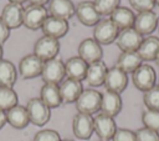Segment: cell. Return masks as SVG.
Wrapping results in <instances>:
<instances>
[{
    "label": "cell",
    "instance_id": "bcb514c9",
    "mask_svg": "<svg viewBox=\"0 0 159 141\" xmlns=\"http://www.w3.org/2000/svg\"><path fill=\"white\" fill-rule=\"evenodd\" d=\"M99 141H103V140H99Z\"/></svg>",
    "mask_w": 159,
    "mask_h": 141
},
{
    "label": "cell",
    "instance_id": "5bb4252c",
    "mask_svg": "<svg viewBox=\"0 0 159 141\" xmlns=\"http://www.w3.org/2000/svg\"><path fill=\"white\" fill-rule=\"evenodd\" d=\"M158 22H159V17L154 11H143L135 15L133 27L140 35L149 36L158 27Z\"/></svg>",
    "mask_w": 159,
    "mask_h": 141
},
{
    "label": "cell",
    "instance_id": "4316f807",
    "mask_svg": "<svg viewBox=\"0 0 159 141\" xmlns=\"http://www.w3.org/2000/svg\"><path fill=\"white\" fill-rule=\"evenodd\" d=\"M40 99L50 107L56 109L62 104L60 87L55 84H43L40 90Z\"/></svg>",
    "mask_w": 159,
    "mask_h": 141
},
{
    "label": "cell",
    "instance_id": "f35d334b",
    "mask_svg": "<svg viewBox=\"0 0 159 141\" xmlns=\"http://www.w3.org/2000/svg\"><path fill=\"white\" fill-rule=\"evenodd\" d=\"M30 2V5H40V6H43L45 4L50 2V0H27Z\"/></svg>",
    "mask_w": 159,
    "mask_h": 141
},
{
    "label": "cell",
    "instance_id": "4dcf8cb0",
    "mask_svg": "<svg viewBox=\"0 0 159 141\" xmlns=\"http://www.w3.org/2000/svg\"><path fill=\"white\" fill-rule=\"evenodd\" d=\"M143 102L147 109L159 111V85H155L154 87H152L144 92Z\"/></svg>",
    "mask_w": 159,
    "mask_h": 141
},
{
    "label": "cell",
    "instance_id": "8d00e7d4",
    "mask_svg": "<svg viewBox=\"0 0 159 141\" xmlns=\"http://www.w3.org/2000/svg\"><path fill=\"white\" fill-rule=\"evenodd\" d=\"M9 36H10V29L0 17V45H2L9 39Z\"/></svg>",
    "mask_w": 159,
    "mask_h": 141
},
{
    "label": "cell",
    "instance_id": "7c38bea8",
    "mask_svg": "<svg viewBox=\"0 0 159 141\" xmlns=\"http://www.w3.org/2000/svg\"><path fill=\"white\" fill-rule=\"evenodd\" d=\"M78 56L88 65L96 61H101L103 56L102 45L98 44L94 39H84L78 45Z\"/></svg>",
    "mask_w": 159,
    "mask_h": 141
},
{
    "label": "cell",
    "instance_id": "d6986e66",
    "mask_svg": "<svg viewBox=\"0 0 159 141\" xmlns=\"http://www.w3.org/2000/svg\"><path fill=\"white\" fill-rule=\"evenodd\" d=\"M107 71H108V67L102 60L92 62L87 67V72H86V79L84 80L88 82L89 86L98 87V86L104 84V79H106Z\"/></svg>",
    "mask_w": 159,
    "mask_h": 141
},
{
    "label": "cell",
    "instance_id": "d6a6232c",
    "mask_svg": "<svg viewBox=\"0 0 159 141\" xmlns=\"http://www.w3.org/2000/svg\"><path fill=\"white\" fill-rule=\"evenodd\" d=\"M61 136L56 130L52 129H43L36 132L34 136V141H61Z\"/></svg>",
    "mask_w": 159,
    "mask_h": 141
},
{
    "label": "cell",
    "instance_id": "b9f144b4",
    "mask_svg": "<svg viewBox=\"0 0 159 141\" xmlns=\"http://www.w3.org/2000/svg\"><path fill=\"white\" fill-rule=\"evenodd\" d=\"M155 62H157V66L159 67V55H158V57L155 59Z\"/></svg>",
    "mask_w": 159,
    "mask_h": 141
},
{
    "label": "cell",
    "instance_id": "d4e9b609",
    "mask_svg": "<svg viewBox=\"0 0 159 141\" xmlns=\"http://www.w3.org/2000/svg\"><path fill=\"white\" fill-rule=\"evenodd\" d=\"M6 121L10 124L14 129L21 130L25 129L30 124V117L27 114V110L25 106L16 105L6 111Z\"/></svg>",
    "mask_w": 159,
    "mask_h": 141
},
{
    "label": "cell",
    "instance_id": "f546056e",
    "mask_svg": "<svg viewBox=\"0 0 159 141\" xmlns=\"http://www.w3.org/2000/svg\"><path fill=\"white\" fill-rule=\"evenodd\" d=\"M142 122L144 127L159 132V111L158 110H144L142 112Z\"/></svg>",
    "mask_w": 159,
    "mask_h": 141
},
{
    "label": "cell",
    "instance_id": "ffe728a7",
    "mask_svg": "<svg viewBox=\"0 0 159 141\" xmlns=\"http://www.w3.org/2000/svg\"><path fill=\"white\" fill-rule=\"evenodd\" d=\"M122 97L119 94L106 91L102 94V101H101V112L104 115H108L111 117L117 116L122 110Z\"/></svg>",
    "mask_w": 159,
    "mask_h": 141
},
{
    "label": "cell",
    "instance_id": "74e56055",
    "mask_svg": "<svg viewBox=\"0 0 159 141\" xmlns=\"http://www.w3.org/2000/svg\"><path fill=\"white\" fill-rule=\"evenodd\" d=\"M6 122H7V121H6V112L0 110V130L5 126Z\"/></svg>",
    "mask_w": 159,
    "mask_h": 141
},
{
    "label": "cell",
    "instance_id": "83f0119b",
    "mask_svg": "<svg viewBox=\"0 0 159 141\" xmlns=\"http://www.w3.org/2000/svg\"><path fill=\"white\" fill-rule=\"evenodd\" d=\"M17 80V70L9 60H0V86L12 87Z\"/></svg>",
    "mask_w": 159,
    "mask_h": 141
},
{
    "label": "cell",
    "instance_id": "30bf717a",
    "mask_svg": "<svg viewBox=\"0 0 159 141\" xmlns=\"http://www.w3.org/2000/svg\"><path fill=\"white\" fill-rule=\"evenodd\" d=\"M93 125L96 135L99 137V140L103 141L112 140L117 131V124L114 121V117H111L102 112L93 117Z\"/></svg>",
    "mask_w": 159,
    "mask_h": 141
},
{
    "label": "cell",
    "instance_id": "ab89813d",
    "mask_svg": "<svg viewBox=\"0 0 159 141\" xmlns=\"http://www.w3.org/2000/svg\"><path fill=\"white\" fill-rule=\"evenodd\" d=\"M25 1H27V0H9V2H14V4H20V5H22Z\"/></svg>",
    "mask_w": 159,
    "mask_h": 141
},
{
    "label": "cell",
    "instance_id": "e575fe53",
    "mask_svg": "<svg viewBox=\"0 0 159 141\" xmlns=\"http://www.w3.org/2000/svg\"><path fill=\"white\" fill-rule=\"evenodd\" d=\"M129 4L132 9H134L138 12L143 11H153L155 4V0H129Z\"/></svg>",
    "mask_w": 159,
    "mask_h": 141
},
{
    "label": "cell",
    "instance_id": "ee69618b",
    "mask_svg": "<svg viewBox=\"0 0 159 141\" xmlns=\"http://www.w3.org/2000/svg\"><path fill=\"white\" fill-rule=\"evenodd\" d=\"M155 4H157V5L159 6V0H155Z\"/></svg>",
    "mask_w": 159,
    "mask_h": 141
},
{
    "label": "cell",
    "instance_id": "9a60e30c",
    "mask_svg": "<svg viewBox=\"0 0 159 141\" xmlns=\"http://www.w3.org/2000/svg\"><path fill=\"white\" fill-rule=\"evenodd\" d=\"M0 17L2 21L6 24V26L11 29H17L20 25H22V19H24V7L20 4H14L9 2L4 6Z\"/></svg>",
    "mask_w": 159,
    "mask_h": 141
},
{
    "label": "cell",
    "instance_id": "3957f363",
    "mask_svg": "<svg viewBox=\"0 0 159 141\" xmlns=\"http://www.w3.org/2000/svg\"><path fill=\"white\" fill-rule=\"evenodd\" d=\"M65 76H66L65 62L61 59L55 57V59H51V60H47L43 62L41 77L45 84L58 85L63 81Z\"/></svg>",
    "mask_w": 159,
    "mask_h": 141
},
{
    "label": "cell",
    "instance_id": "e0dca14e",
    "mask_svg": "<svg viewBox=\"0 0 159 141\" xmlns=\"http://www.w3.org/2000/svg\"><path fill=\"white\" fill-rule=\"evenodd\" d=\"M42 32L45 36H50L53 39L63 37L68 31V22L67 20L58 19L55 16H47L42 24Z\"/></svg>",
    "mask_w": 159,
    "mask_h": 141
},
{
    "label": "cell",
    "instance_id": "8992f818",
    "mask_svg": "<svg viewBox=\"0 0 159 141\" xmlns=\"http://www.w3.org/2000/svg\"><path fill=\"white\" fill-rule=\"evenodd\" d=\"M60 41L57 39L50 37V36H41L34 45V54L40 57L43 62L51 59L57 57V54L60 51Z\"/></svg>",
    "mask_w": 159,
    "mask_h": 141
},
{
    "label": "cell",
    "instance_id": "52a82bcc",
    "mask_svg": "<svg viewBox=\"0 0 159 141\" xmlns=\"http://www.w3.org/2000/svg\"><path fill=\"white\" fill-rule=\"evenodd\" d=\"M143 39H144L143 35H140L134 27H129L119 31L116 42L119 50H122V52H128V51H137Z\"/></svg>",
    "mask_w": 159,
    "mask_h": 141
},
{
    "label": "cell",
    "instance_id": "5b68a950",
    "mask_svg": "<svg viewBox=\"0 0 159 141\" xmlns=\"http://www.w3.org/2000/svg\"><path fill=\"white\" fill-rule=\"evenodd\" d=\"M119 34L118 27L112 22L111 19L99 20L93 29V39L101 45H109L116 41Z\"/></svg>",
    "mask_w": 159,
    "mask_h": 141
},
{
    "label": "cell",
    "instance_id": "7402d4cb",
    "mask_svg": "<svg viewBox=\"0 0 159 141\" xmlns=\"http://www.w3.org/2000/svg\"><path fill=\"white\" fill-rule=\"evenodd\" d=\"M48 11L51 16L68 20L75 15L76 7L71 0H50Z\"/></svg>",
    "mask_w": 159,
    "mask_h": 141
},
{
    "label": "cell",
    "instance_id": "7bdbcfd3",
    "mask_svg": "<svg viewBox=\"0 0 159 141\" xmlns=\"http://www.w3.org/2000/svg\"><path fill=\"white\" fill-rule=\"evenodd\" d=\"M61 141H73V140H70V139H63V140H61Z\"/></svg>",
    "mask_w": 159,
    "mask_h": 141
},
{
    "label": "cell",
    "instance_id": "1f68e13d",
    "mask_svg": "<svg viewBox=\"0 0 159 141\" xmlns=\"http://www.w3.org/2000/svg\"><path fill=\"white\" fill-rule=\"evenodd\" d=\"M119 2H120V0H94L93 1L97 12L101 16L111 15L119 6Z\"/></svg>",
    "mask_w": 159,
    "mask_h": 141
},
{
    "label": "cell",
    "instance_id": "603a6c76",
    "mask_svg": "<svg viewBox=\"0 0 159 141\" xmlns=\"http://www.w3.org/2000/svg\"><path fill=\"white\" fill-rule=\"evenodd\" d=\"M112 22L118 27V30H124V29H129V27H133L134 25V19H135V15L134 12L129 9V7H125V6H118L111 15H109Z\"/></svg>",
    "mask_w": 159,
    "mask_h": 141
},
{
    "label": "cell",
    "instance_id": "2e32d148",
    "mask_svg": "<svg viewBox=\"0 0 159 141\" xmlns=\"http://www.w3.org/2000/svg\"><path fill=\"white\" fill-rule=\"evenodd\" d=\"M77 19L81 24H83L84 26H94L99 20H101V15L97 12L94 4L92 1H81L77 7H76V12Z\"/></svg>",
    "mask_w": 159,
    "mask_h": 141
},
{
    "label": "cell",
    "instance_id": "836d02e7",
    "mask_svg": "<svg viewBox=\"0 0 159 141\" xmlns=\"http://www.w3.org/2000/svg\"><path fill=\"white\" fill-rule=\"evenodd\" d=\"M135 139L137 141H159V132L143 126L135 131Z\"/></svg>",
    "mask_w": 159,
    "mask_h": 141
},
{
    "label": "cell",
    "instance_id": "f1b7e54d",
    "mask_svg": "<svg viewBox=\"0 0 159 141\" xmlns=\"http://www.w3.org/2000/svg\"><path fill=\"white\" fill-rule=\"evenodd\" d=\"M17 94L12 87H2L0 86V110L7 111L11 107L17 105Z\"/></svg>",
    "mask_w": 159,
    "mask_h": 141
},
{
    "label": "cell",
    "instance_id": "484cf974",
    "mask_svg": "<svg viewBox=\"0 0 159 141\" xmlns=\"http://www.w3.org/2000/svg\"><path fill=\"white\" fill-rule=\"evenodd\" d=\"M142 64L143 60L140 59L137 51H128V52H122L118 56L116 66L122 71H124L125 74H133Z\"/></svg>",
    "mask_w": 159,
    "mask_h": 141
},
{
    "label": "cell",
    "instance_id": "44dd1931",
    "mask_svg": "<svg viewBox=\"0 0 159 141\" xmlns=\"http://www.w3.org/2000/svg\"><path fill=\"white\" fill-rule=\"evenodd\" d=\"M87 67H88V64L83 61L80 56H72L65 62L66 76L68 79H73L78 81H82L86 79Z\"/></svg>",
    "mask_w": 159,
    "mask_h": 141
},
{
    "label": "cell",
    "instance_id": "f6af8a7d",
    "mask_svg": "<svg viewBox=\"0 0 159 141\" xmlns=\"http://www.w3.org/2000/svg\"><path fill=\"white\" fill-rule=\"evenodd\" d=\"M158 31H159V22H158Z\"/></svg>",
    "mask_w": 159,
    "mask_h": 141
},
{
    "label": "cell",
    "instance_id": "277c9868",
    "mask_svg": "<svg viewBox=\"0 0 159 141\" xmlns=\"http://www.w3.org/2000/svg\"><path fill=\"white\" fill-rule=\"evenodd\" d=\"M133 85L139 91H148L149 89L155 86L157 82V72L153 66L148 64H142L133 74H132Z\"/></svg>",
    "mask_w": 159,
    "mask_h": 141
},
{
    "label": "cell",
    "instance_id": "4fadbf2b",
    "mask_svg": "<svg viewBox=\"0 0 159 141\" xmlns=\"http://www.w3.org/2000/svg\"><path fill=\"white\" fill-rule=\"evenodd\" d=\"M72 131L75 136L80 140H88L94 132L93 117L87 114H76L72 121Z\"/></svg>",
    "mask_w": 159,
    "mask_h": 141
},
{
    "label": "cell",
    "instance_id": "8fae6325",
    "mask_svg": "<svg viewBox=\"0 0 159 141\" xmlns=\"http://www.w3.org/2000/svg\"><path fill=\"white\" fill-rule=\"evenodd\" d=\"M103 85L106 86L107 91H112V92L120 95L128 85V76L124 71H122L117 66L109 67L107 71Z\"/></svg>",
    "mask_w": 159,
    "mask_h": 141
},
{
    "label": "cell",
    "instance_id": "cb8c5ba5",
    "mask_svg": "<svg viewBox=\"0 0 159 141\" xmlns=\"http://www.w3.org/2000/svg\"><path fill=\"white\" fill-rule=\"evenodd\" d=\"M137 52L143 61H154L159 55V37L153 35L144 37Z\"/></svg>",
    "mask_w": 159,
    "mask_h": 141
},
{
    "label": "cell",
    "instance_id": "6da1fadb",
    "mask_svg": "<svg viewBox=\"0 0 159 141\" xmlns=\"http://www.w3.org/2000/svg\"><path fill=\"white\" fill-rule=\"evenodd\" d=\"M101 101H102V94L94 89H83L82 94L77 99L76 109L81 114L93 115L101 110Z\"/></svg>",
    "mask_w": 159,
    "mask_h": 141
},
{
    "label": "cell",
    "instance_id": "d590c367",
    "mask_svg": "<svg viewBox=\"0 0 159 141\" xmlns=\"http://www.w3.org/2000/svg\"><path fill=\"white\" fill-rule=\"evenodd\" d=\"M112 141H137L135 132L129 129H117Z\"/></svg>",
    "mask_w": 159,
    "mask_h": 141
},
{
    "label": "cell",
    "instance_id": "9c48e42d",
    "mask_svg": "<svg viewBox=\"0 0 159 141\" xmlns=\"http://www.w3.org/2000/svg\"><path fill=\"white\" fill-rule=\"evenodd\" d=\"M47 10L45 6L40 5H29L24 9V19L22 25H25L30 30H39L42 27L43 21L47 17Z\"/></svg>",
    "mask_w": 159,
    "mask_h": 141
},
{
    "label": "cell",
    "instance_id": "ac0fdd59",
    "mask_svg": "<svg viewBox=\"0 0 159 141\" xmlns=\"http://www.w3.org/2000/svg\"><path fill=\"white\" fill-rule=\"evenodd\" d=\"M60 94L62 99V104H72L76 102L80 95L83 91L82 81L73 80V79H66L60 84Z\"/></svg>",
    "mask_w": 159,
    "mask_h": 141
},
{
    "label": "cell",
    "instance_id": "ba28073f",
    "mask_svg": "<svg viewBox=\"0 0 159 141\" xmlns=\"http://www.w3.org/2000/svg\"><path fill=\"white\" fill-rule=\"evenodd\" d=\"M43 67V61L35 54L25 55L19 62V74L22 79L30 80L41 75Z\"/></svg>",
    "mask_w": 159,
    "mask_h": 141
},
{
    "label": "cell",
    "instance_id": "60d3db41",
    "mask_svg": "<svg viewBox=\"0 0 159 141\" xmlns=\"http://www.w3.org/2000/svg\"><path fill=\"white\" fill-rule=\"evenodd\" d=\"M2 55H4V50H2V45H0V60H2Z\"/></svg>",
    "mask_w": 159,
    "mask_h": 141
},
{
    "label": "cell",
    "instance_id": "7a4b0ae2",
    "mask_svg": "<svg viewBox=\"0 0 159 141\" xmlns=\"http://www.w3.org/2000/svg\"><path fill=\"white\" fill-rule=\"evenodd\" d=\"M25 107L27 110L30 122L36 126H43L51 119V109L40 97L30 99Z\"/></svg>",
    "mask_w": 159,
    "mask_h": 141
}]
</instances>
